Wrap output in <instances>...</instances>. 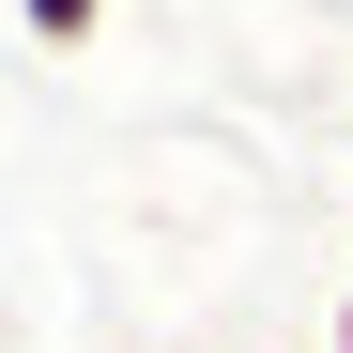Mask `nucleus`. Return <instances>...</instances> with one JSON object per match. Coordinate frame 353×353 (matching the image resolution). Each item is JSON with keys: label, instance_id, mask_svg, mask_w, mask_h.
<instances>
[{"label": "nucleus", "instance_id": "nucleus-2", "mask_svg": "<svg viewBox=\"0 0 353 353\" xmlns=\"http://www.w3.org/2000/svg\"><path fill=\"white\" fill-rule=\"evenodd\" d=\"M338 353H353V307H338Z\"/></svg>", "mask_w": 353, "mask_h": 353}, {"label": "nucleus", "instance_id": "nucleus-1", "mask_svg": "<svg viewBox=\"0 0 353 353\" xmlns=\"http://www.w3.org/2000/svg\"><path fill=\"white\" fill-rule=\"evenodd\" d=\"M16 16H31L46 46H77V31H92V0H16Z\"/></svg>", "mask_w": 353, "mask_h": 353}]
</instances>
